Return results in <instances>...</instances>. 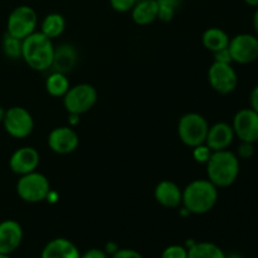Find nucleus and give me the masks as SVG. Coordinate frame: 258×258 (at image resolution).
<instances>
[{"label":"nucleus","mask_w":258,"mask_h":258,"mask_svg":"<svg viewBox=\"0 0 258 258\" xmlns=\"http://www.w3.org/2000/svg\"><path fill=\"white\" fill-rule=\"evenodd\" d=\"M188 258H227V254L212 242H194L188 247Z\"/></svg>","instance_id":"21"},{"label":"nucleus","mask_w":258,"mask_h":258,"mask_svg":"<svg viewBox=\"0 0 258 258\" xmlns=\"http://www.w3.org/2000/svg\"><path fill=\"white\" fill-rule=\"evenodd\" d=\"M3 125H4L5 131L12 138L25 139L33 133L34 120L27 108L13 106L5 111Z\"/></svg>","instance_id":"8"},{"label":"nucleus","mask_w":258,"mask_h":258,"mask_svg":"<svg viewBox=\"0 0 258 258\" xmlns=\"http://www.w3.org/2000/svg\"><path fill=\"white\" fill-rule=\"evenodd\" d=\"M39 153L32 146H23L12 154L9 159V168L18 175H25L37 170L39 165Z\"/></svg>","instance_id":"13"},{"label":"nucleus","mask_w":258,"mask_h":258,"mask_svg":"<svg viewBox=\"0 0 258 258\" xmlns=\"http://www.w3.org/2000/svg\"><path fill=\"white\" fill-rule=\"evenodd\" d=\"M227 258H242V257L239 256V254L233 253V254H229V256H227Z\"/></svg>","instance_id":"39"},{"label":"nucleus","mask_w":258,"mask_h":258,"mask_svg":"<svg viewBox=\"0 0 258 258\" xmlns=\"http://www.w3.org/2000/svg\"><path fill=\"white\" fill-rule=\"evenodd\" d=\"M232 60L238 64H249L258 59V37L249 33H241L229 39Z\"/></svg>","instance_id":"9"},{"label":"nucleus","mask_w":258,"mask_h":258,"mask_svg":"<svg viewBox=\"0 0 258 258\" xmlns=\"http://www.w3.org/2000/svg\"><path fill=\"white\" fill-rule=\"evenodd\" d=\"M38 24V15L32 7L20 5L8 17L7 33L19 39H24L35 32Z\"/></svg>","instance_id":"7"},{"label":"nucleus","mask_w":258,"mask_h":258,"mask_svg":"<svg viewBox=\"0 0 258 258\" xmlns=\"http://www.w3.org/2000/svg\"><path fill=\"white\" fill-rule=\"evenodd\" d=\"M160 258H188V248L180 244H171L164 249Z\"/></svg>","instance_id":"26"},{"label":"nucleus","mask_w":258,"mask_h":258,"mask_svg":"<svg viewBox=\"0 0 258 258\" xmlns=\"http://www.w3.org/2000/svg\"><path fill=\"white\" fill-rule=\"evenodd\" d=\"M212 154H213V151H212L206 144H202V145L193 148V159L197 163L207 164L208 163L209 158L212 156Z\"/></svg>","instance_id":"27"},{"label":"nucleus","mask_w":258,"mask_h":258,"mask_svg":"<svg viewBox=\"0 0 258 258\" xmlns=\"http://www.w3.org/2000/svg\"><path fill=\"white\" fill-rule=\"evenodd\" d=\"M63 105L68 113L83 115L88 112L97 102V90L88 83H80L70 87L63 96Z\"/></svg>","instance_id":"6"},{"label":"nucleus","mask_w":258,"mask_h":258,"mask_svg":"<svg viewBox=\"0 0 258 258\" xmlns=\"http://www.w3.org/2000/svg\"><path fill=\"white\" fill-rule=\"evenodd\" d=\"M138 0H110V4L113 10L118 13H127L131 12Z\"/></svg>","instance_id":"28"},{"label":"nucleus","mask_w":258,"mask_h":258,"mask_svg":"<svg viewBox=\"0 0 258 258\" xmlns=\"http://www.w3.org/2000/svg\"><path fill=\"white\" fill-rule=\"evenodd\" d=\"M218 202V188L208 179H196L183 190L181 204L190 214H206Z\"/></svg>","instance_id":"1"},{"label":"nucleus","mask_w":258,"mask_h":258,"mask_svg":"<svg viewBox=\"0 0 258 258\" xmlns=\"http://www.w3.org/2000/svg\"><path fill=\"white\" fill-rule=\"evenodd\" d=\"M5 111H7V110H4V108H3L2 106H0V122H3V120H4Z\"/></svg>","instance_id":"38"},{"label":"nucleus","mask_w":258,"mask_h":258,"mask_svg":"<svg viewBox=\"0 0 258 258\" xmlns=\"http://www.w3.org/2000/svg\"><path fill=\"white\" fill-rule=\"evenodd\" d=\"M111 258H144L140 252L131 248H118Z\"/></svg>","instance_id":"30"},{"label":"nucleus","mask_w":258,"mask_h":258,"mask_svg":"<svg viewBox=\"0 0 258 258\" xmlns=\"http://www.w3.org/2000/svg\"><path fill=\"white\" fill-rule=\"evenodd\" d=\"M249 103H251V108L258 113V85L252 90L251 96H249Z\"/></svg>","instance_id":"33"},{"label":"nucleus","mask_w":258,"mask_h":258,"mask_svg":"<svg viewBox=\"0 0 258 258\" xmlns=\"http://www.w3.org/2000/svg\"><path fill=\"white\" fill-rule=\"evenodd\" d=\"M70 87L67 75L59 72H52L45 81V90L52 97H63Z\"/></svg>","instance_id":"23"},{"label":"nucleus","mask_w":258,"mask_h":258,"mask_svg":"<svg viewBox=\"0 0 258 258\" xmlns=\"http://www.w3.org/2000/svg\"><path fill=\"white\" fill-rule=\"evenodd\" d=\"M234 138H236V135H234L232 125L227 122H217L209 126L206 145L212 151L227 150L232 145Z\"/></svg>","instance_id":"14"},{"label":"nucleus","mask_w":258,"mask_h":258,"mask_svg":"<svg viewBox=\"0 0 258 258\" xmlns=\"http://www.w3.org/2000/svg\"><path fill=\"white\" fill-rule=\"evenodd\" d=\"M81 258H108V254L106 253L105 249L91 248L85 253H81Z\"/></svg>","instance_id":"32"},{"label":"nucleus","mask_w":258,"mask_h":258,"mask_svg":"<svg viewBox=\"0 0 258 258\" xmlns=\"http://www.w3.org/2000/svg\"><path fill=\"white\" fill-rule=\"evenodd\" d=\"M66 29V19L62 14L58 13H50L43 19L40 24V33L50 39H55L63 34Z\"/></svg>","instance_id":"22"},{"label":"nucleus","mask_w":258,"mask_h":258,"mask_svg":"<svg viewBox=\"0 0 258 258\" xmlns=\"http://www.w3.org/2000/svg\"><path fill=\"white\" fill-rule=\"evenodd\" d=\"M80 145V138L71 126H59L53 128L48 135V146L50 150L59 155L73 153Z\"/></svg>","instance_id":"12"},{"label":"nucleus","mask_w":258,"mask_h":258,"mask_svg":"<svg viewBox=\"0 0 258 258\" xmlns=\"http://www.w3.org/2000/svg\"><path fill=\"white\" fill-rule=\"evenodd\" d=\"M117 249H118V246L115 243V242H108L105 247V252L108 254V256H112Z\"/></svg>","instance_id":"34"},{"label":"nucleus","mask_w":258,"mask_h":258,"mask_svg":"<svg viewBox=\"0 0 258 258\" xmlns=\"http://www.w3.org/2000/svg\"><path fill=\"white\" fill-rule=\"evenodd\" d=\"M40 258H81V252L67 238H54L43 248Z\"/></svg>","instance_id":"18"},{"label":"nucleus","mask_w":258,"mask_h":258,"mask_svg":"<svg viewBox=\"0 0 258 258\" xmlns=\"http://www.w3.org/2000/svg\"><path fill=\"white\" fill-rule=\"evenodd\" d=\"M17 193L27 203H40L50 193V184L47 176L37 170L25 174L17 183Z\"/></svg>","instance_id":"5"},{"label":"nucleus","mask_w":258,"mask_h":258,"mask_svg":"<svg viewBox=\"0 0 258 258\" xmlns=\"http://www.w3.org/2000/svg\"><path fill=\"white\" fill-rule=\"evenodd\" d=\"M213 55H214V62H219V63H232L233 62V60H232L231 53H229L228 47L224 48V49L218 50V52L213 53Z\"/></svg>","instance_id":"31"},{"label":"nucleus","mask_w":258,"mask_h":258,"mask_svg":"<svg viewBox=\"0 0 258 258\" xmlns=\"http://www.w3.org/2000/svg\"><path fill=\"white\" fill-rule=\"evenodd\" d=\"M229 35L224 32L221 28H208L206 32L203 33V37H202V42L203 45L208 50H211L212 53H216L218 50L224 49V48L228 47L229 44Z\"/></svg>","instance_id":"20"},{"label":"nucleus","mask_w":258,"mask_h":258,"mask_svg":"<svg viewBox=\"0 0 258 258\" xmlns=\"http://www.w3.org/2000/svg\"><path fill=\"white\" fill-rule=\"evenodd\" d=\"M80 122V115H76V113H70V120H68V123L71 126V127H73V126H76L77 123Z\"/></svg>","instance_id":"35"},{"label":"nucleus","mask_w":258,"mask_h":258,"mask_svg":"<svg viewBox=\"0 0 258 258\" xmlns=\"http://www.w3.org/2000/svg\"><path fill=\"white\" fill-rule=\"evenodd\" d=\"M3 50H4V54L12 59L22 58L23 39L13 37L9 33H7L3 39Z\"/></svg>","instance_id":"25"},{"label":"nucleus","mask_w":258,"mask_h":258,"mask_svg":"<svg viewBox=\"0 0 258 258\" xmlns=\"http://www.w3.org/2000/svg\"><path fill=\"white\" fill-rule=\"evenodd\" d=\"M207 165V176L217 188H228L239 175V158L228 149L213 151Z\"/></svg>","instance_id":"2"},{"label":"nucleus","mask_w":258,"mask_h":258,"mask_svg":"<svg viewBox=\"0 0 258 258\" xmlns=\"http://www.w3.org/2000/svg\"><path fill=\"white\" fill-rule=\"evenodd\" d=\"M253 29L256 32V35L258 37V8L253 14Z\"/></svg>","instance_id":"36"},{"label":"nucleus","mask_w":258,"mask_h":258,"mask_svg":"<svg viewBox=\"0 0 258 258\" xmlns=\"http://www.w3.org/2000/svg\"><path fill=\"white\" fill-rule=\"evenodd\" d=\"M155 201L165 208H178L181 206L183 190L171 180H161L154 190Z\"/></svg>","instance_id":"17"},{"label":"nucleus","mask_w":258,"mask_h":258,"mask_svg":"<svg viewBox=\"0 0 258 258\" xmlns=\"http://www.w3.org/2000/svg\"><path fill=\"white\" fill-rule=\"evenodd\" d=\"M254 144L252 143H244L241 141V145L238 146V151H237V156L244 160H248L254 155Z\"/></svg>","instance_id":"29"},{"label":"nucleus","mask_w":258,"mask_h":258,"mask_svg":"<svg viewBox=\"0 0 258 258\" xmlns=\"http://www.w3.org/2000/svg\"><path fill=\"white\" fill-rule=\"evenodd\" d=\"M78 62L77 49L72 44L62 43V44L54 47L53 53V62L50 70L53 72H59L63 75L72 72Z\"/></svg>","instance_id":"16"},{"label":"nucleus","mask_w":258,"mask_h":258,"mask_svg":"<svg viewBox=\"0 0 258 258\" xmlns=\"http://www.w3.org/2000/svg\"><path fill=\"white\" fill-rule=\"evenodd\" d=\"M159 7L156 0H138L131 9V17L138 25H149L158 19Z\"/></svg>","instance_id":"19"},{"label":"nucleus","mask_w":258,"mask_h":258,"mask_svg":"<svg viewBox=\"0 0 258 258\" xmlns=\"http://www.w3.org/2000/svg\"><path fill=\"white\" fill-rule=\"evenodd\" d=\"M23 241V228L17 221L5 219L0 222V253L10 254Z\"/></svg>","instance_id":"15"},{"label":"nucleus","mask_w":258,"mask_h":258,"mask_svg":"<svg viewBox=\"0 0 258 258\" xmlns=\"http://www.w3.org/2000/svg\"><path fill=\"white\" fill-rule=\"evenodd\" d=\"M208 81L216 92L219 95H229L238 85V76L232 63L213 62L208 71Z\"/></svg>","instance_id":"10"},{"label":"nucleus","mask_w":258,"mask_h":258,"mask_svg":"<svg viewBox=\"0 0 258 258\" xmlns=\"http://www.w3.org/2000/svg\"><path fill=\"white\" fill-rule=\"evenodd\" d=\"M244 2H246L248 5H251V7L258 8V0H244Z\"/></svg>","instance_id":"37"},{"label":"nucleus","mask_w":258,"mask_h":258,"mask_svg":"<svg viewBox=\"0 0 258 258\" xmlns=\"http://www.w3.org/2000/svg\"><path fill=\"white\" fill-rule=\"evenodd\" d=\"M208 128V121L204 116L197 112H189L181 116L179 120L178 135L184 145L193 149L206 144Z\"/></svg>","instance_id":"4"},{"label":"nucleus","mask_w":258,"mask_h":258,"mask_svg":"<svg viewBox=\"0 0 258 258\" xmlns=\"http://www.w3.org/2000/svg\"><path fill=\"white\" fill-rule=\"evenodd\" d=\"M183 0H156L159 7L158 19L161 22H171L180 8Z\"/></svg>","instance_id":"24"},{"label":"nucleus","mask_w":258,"mask_h":258,"mask_svg":"<svg viewBox=\"0 0 258 258\" xmlns=\"http://www.w3.org/2000/svg\"><path fill=\"white\" fill-rule=\"evenodd\" d=\"M232 127L239 141L256 144L258 141V113L251 107L242 108L234 115Z\"/></svg>","instance_id":"11"},{"label":"nucleus","mask_w":258,"mask_h":258,"mask_svg":"<svg viewBox=\"0 0 258 258\" xmlns=\"http://www.w3.org/2000/svg\"><path fill=\"white\" fill-rule=\"evenodd\" d=\"M0 258H12L9 254H4V253H0Z\"/></svg>","instance_id":"40"},{"label":"nucleus","mask_w":258,"mask_h":258,"mask_svg":"<svg viewBox=\"0 0 258 258\" xmlns=\"http://www.w3.org/2000/svg\"><path fill=\"white\" fill-rule=\"evenodd\" d=\"M54 44L43 33L34 32L23 39L22 58L32 70L44 72L50 70L53 62Z\"/></svg>","instance_id":"3"}]
</instances>
